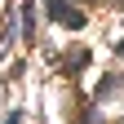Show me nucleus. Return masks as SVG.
Wrapping results in <instances>:
<instances>
[{
	"instance_id": "obj_1",
	"label": "nucleus",
	"mask_w": 124,
	"mask_h": 124,
	"mask_svg": "<svg viewBox=\"0 0 124 124\" xmlns=\"http://www.w3.org/2000/svg\"><path fill=\"white\" fill-rule=\"evenodd\" d=\"M44 9H49V18H53V22L71 27V31H80V27H84V13L75 9V5H67V0H49Z\"/></svg>"
},
{
	"instance_id": "obj_2",
	"label": "nucleus",
	"mask_w": 124,
	"mask_h": 124,
	"mask_svg": "<svg viewBox=\"0 0 124 124\" xmlns=\"http://www.w3.org/2000/svg\"><path fill=\"white\" fill-rule=\"evenodd\" d=\"M84 62H89V53H84V49H71V53H67V62H62V67H67V71L75 75V71L84 67Z\"/></svg>"
},
{
	"instance_id": "obj_3",
	"label": "nucleus",
	"mask_w": 124,
	"mask_h": 124,
	"mask_svg": "<svg viewBox=\"0 0 124 124\" xmlns=\"http://www.w3.org/2000/svg\"><path fill=\"white\" fill-rule=\"evenodd\" d=\"M84 124H102V115L98 111H84Z\"/></svg>"
},
{
	"instance_id": "obj_4",
	"label": "nucleus",
	"mask_w": 124,
	"mask_h": 124,
	"mask_svg": "<svg viewBox=\"0 0 124 124\" xmlns=\"http://www.w3.org/2000/svg\"><path fill=\"white\" fill-rule=\"evenodd\" d=\"M5 124H22V120H18V115H9V120H5Z\"/></svg>"
},
{
	"instance_id": "obj_5",
	"label": "nucleus",
	"mask_w": 124,
	"mask_h": 124,
	"mask_svg": "<svg viewBox=\"0 0 124 124\" xmlns=\"http://www.w3.org/2000/svg\"><path fill=\"white\" fill-rule=\"evenodd\" d=\"M120 58H124V40H120Z\"/></svg>"
},
{
	"instance_id": "obj_6",
	"label": "nucleus",
	"mask_w": 124,
	"mask_h": 124,
	"mask_svg": "<svg viewBox=\"0 0 124 124\" xmlns=\"http://www.w3.org/2000/svg\"><path fill=\"white\" fill-rule=\"evenodd\" d=\"M115 5H124V0H115Z\"/></svg>"
}]
</instances>
